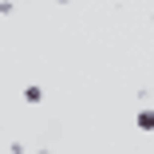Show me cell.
<instances>
[{
  "label": "cell",
  "mask_w": 154,
  "mask_h": 154,
  "mask_svg": "<svg viewBox=\"0 0 154 154\" xmlns=\"http://www.w3.org/2000/svg\"><path fill=\"white\" fill-rule=\"evenodd\" d=\"M138 131H154V111H138Z\"/></svg>",
  "instance_id": "6da1fadb"
},
{
  "label": "cell",
  "mask_w": 154,
  "mask_h": 154,
  "mask_svg": "<svg viewBox=\"0 0 154 154\" xmlns=\"http://www.w3.org/2000/svg\"><path fill=\"white\" fill-rule=\"evenodd\" d=\"M44 99V87H24V103H40Z\"/></svg>",
  "instance_id": "7a4b0ae2"
}]
</instances>
